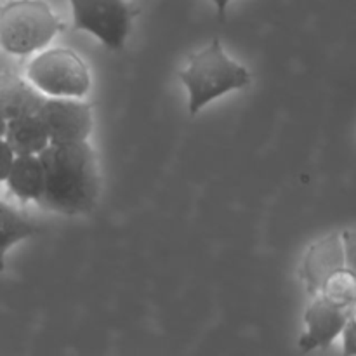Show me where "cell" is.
<instances>
[{
    "instance_id": "obj_1",
    "label": "cell",
    "mask_w": 356,
    "mask_h": 356,
    "mask_svg": "<svg viewBox=\"0 0 356 356\" xmlns=\"http://www.w3.org/2000/svg\"><path fill=\"white\" fill-rule=\"evenodd\" d=\"M45 188L40 205L63 216H86L99 198V170L89 141L51 143L40 153Z\"/></svg>"
},
{
    "instance_id": "obj_2",
    "label": "cell",
    "mask_w": 356,
    "mask_h": 356,
    "mask_svg": "<svg viewBox=\"0 0 356 356\" xmlns=\"http://www.w3.org/2000/svg\"><path fill=\"white\" fill-rule=\"evenodd\" d=\"M177 75L188 90V113L191 117L218 97L249 87L252 80L245 66L226 54L219 38L191 56Z\"/></svg>"
},
{
    "instance_id": "obj_3",
    "label": "cell",
    "mask_w": 356,
    "mask_h": 356,
    "mask_svg": "<svg viewBox=\"0 0 356 356\" xmlns=\"http://www.w3.org/2000/svg\"><path fill=\"white\" fill-rule=\"evenodd\" d=\"M63 30L44 0H9L0 7V47L14 56L42 51Z\"/></svg>"
},
{
    "instance_id": "obj_4",
    "label": "cell",
    "mask_w": 356,
    "mask_h": 356,
    "mask_svg": "<svg viewBox=\"0 0 356 356\" xmlns=\"http://www.w3.org/2000/svg\"><path fill=\"white\" fill-rule=\"evenodd\" d=\"M26 79L49 97H83L90 89L89 66L68 47L40 52L28 65Z\"/></svg>"
},
{
    "instance_id": "obj_5",
    "label": "cell",
    "mask_w": 356,
    "mask_h": 356,
    "mask_svg": "<svg viewBox=\"0 0 356 356\" xmlns=\"http://www.w3.org/2000/svg\"><path fill=\"white\" fill-rule=\"evenodd\" d=\"M73 28L94 35L108 49L120 51L138 10L127 0H70Z\"/></svg>"
},
{
    "instance_id": "obj_6",
    "label": "cell",
    "mask_w": 356,
    "mask_h": 356,
    "mask_svg": "<svg viewBox=\"0 0 356 356\" xmlns=\"http://www.w3.org/2000/svg\"><path fill=\"white\" fill-rule=\"evenodd\" d=\"M51 143L89 141L94 129L92 108L82 97H49L38 110Z\"/></svg>"
},
{
    "instance_id": "obj_7",
    "label": "cell",
    "mask_w": 356,
    "mask_h": 356,
    "mask_svg": "<svg viewBox=\"0 0 356 356\" xmlns=\"http://www.w3.org/2000/svg\"><path fill=\"white\" fill-rule=\"evenodd\" d=\"M348 308L329 301L323 296H315L305 312V334L298 341L301 353L325 350L343 334L346 325Z\"/></svg>"
},
{
    "instance_id": "obj_8",
    "label": "cell",
    "mask_w": 356,
    "mask_h": 356,
    "mask_svg": "<svg viewBox=\"0 0 356 356\" xmlns=\"http://www.w3.org/2000/svg\"><path fill=\"white\" fill-rule=\"evenodd\" d=\"M344 266L346 263H344V247L341 233H330L313 243L301 264V278L308 294L312 298L318 296L327 278L332 277L336 271L343 270Z\"/></svg>"
},
{
    "instance_id": "obj_9",
    "label": "cell",
    "mask_w": 356,
    "mask_h": 356,
    "mask_svg": "<svg viewBox=\"0 0 356 356\" xmlns=\"http://www.w3.org/2000/svg\"><path fill=\"white\" fill-rule=\"evenodd\" d=\"M45 94H42L30 80L13 73L0 75V111L6 120L23 115L38 113Z\"/></svg>"
},
{
    "instance_id": "obj_10",
    "label": "cell",
    "mask_w": 356,
    "mask_h": 356,
    "mask_svg": "<svg viewBox=\"0 0 356 356\" xmlns=\"http://www.w3.org/2000/svg\"><path fill=\"white\" fill-rule=\"evenodd\" d=\"M10 193L21 202H40L45 188V172L38 155H16L6 179Z\"/></svg>"
},
{
    "instance_id": "obj_11",
    "label": "cell",
    "mask_w": 356,
    "mask_h": 356,
    "mask_svg": "<svg viewBox=\"0 0 356 356\" xmlns=\"http://www.w3.org/2000/svg\"><path fill=\"white\" fill-rule=\"evenodd\" d=\"M3 138L16 155H40L51 145L38 113L6 120Z\"/></svg>"
},
{
    "instance_id": "obj_12",
    "label": "cell",
    "mask_w": 356,
    "mask_h": 356,
    "mask_svg": "<svg viewBox=\"0 0 356 356\" xmlns=\"http://www.w3.org/2000/svg\"><path fill=\"white\" fill-rule=\"evenodd\" d=\"M40 229L26 216L0 200V271L6 268V256L17 242L35 236Z\"/></svg>"
},
{
    "instance_id": "obj_13",
    "label": "cell",
    "mask_w": 356,
    "mask_h": 356,
    "mask_svg": "<svg viewBox=\"0 0 356 356\" xmlns=\"http://www.w3.org/2000/svg\"><path fill=\"white\" fill-rule=\"evenodd\" d=\"M318 296H323L343 308H350L356 301V277L344 266L343 270L336 271L332 277L327 278Z\"/></svg>"
},
{
    "instance_id": "obj_14",
    "label": "cell",
    "mask_w": 356,
    "mask_h": 356,
    "mask_svg": "<svg viewBox=\"0 0 356 356\" xmlns=\"http://www.w3.org/2000/svg\"><path fill=\"white\" fill-rule=\"evenodd\" d=\"M341 336H343V356H356V301L348 308L346 325Z\"/></svg>"
},
{
    "instance_id": "obj_15",
    "label": "cell",
    "mask_w": 356,
    "mask_h": 356,
    "mask_svg": "<svg viewBox=\"0 0 356 356\" xmlns=\"http://www.w3.org/2000/svg\"><path fill=\"white\" fill-rule=\"evenodd\" d=\"M344 247V263L346 268L356 277V229H344L341 233Z\"/></svg>"
},
{
    "instance_id": "obj_16",
    "label": "cell",
    "mask_w": 356,
    "mask_h": 356,
    "mask_svg": "<svg viewBox=\"0 0 356 356\" xmlns=\"http://www.w3.org/2000/svg\"><path fill=\"white\" fill-rule=\"evenodd\" d=\"M14 159H16V153L13 152L9 143L2 136L0 138V183H6L7 174H9L10 167H13Z\"/></svg>"
},
{
    "instance_id": "obj_17",
    "label": "cell",
    "mask_w": 356,
    "mask_h": 356,
    "mask_svg": "<svg viewBox=\"0 0 356 356\" xmlns=\"http://www.w3.org/2000/svg\"><path fill=\"white\" fill-rule=\"evenodd\" d=\"M229 2H232V0H212V3H214L216 10H218V17L225 19L226 9H228Z\"/></svg>"
},
{
    "instance_id": "obj_18",
    "label": "cell",
    "mask_w": 356,
    "mask_h": 356,
    "mask_svg": "<svg viewBox=\"0 0 356 356\" xmlns=\"http://www.w3.org/2000/svg\"><path fill=\"white\" fill-rule=\"evenodd\" d=\"M3 132H6V117H3L2 111H0V138L3 136Z\"/></svg>"
}]
</instances>
